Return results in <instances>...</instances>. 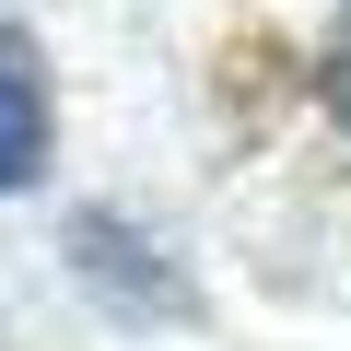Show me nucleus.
<instances>
[{
	"mask_svg": "<svg viewBox=\"0 0 351 351\" xmlns=\"http://www.w3.org/2000/svg\"><path fill=\"white\" fill-rule=\"evenodd\" d=\"M36 164H47V71H36V47L12 24H0V199H12Z\"/></svg>",
	"mask_w": 351,
	"mask_h": 351,
	"instance_id": "f257e3e1",
	"label": "nucleus"
},
{
	"mask_svg": "<svg viewBox=\"0 0 351 351\" xmlns=\"http://www.w3.org/2000/svg\"><path fill=\"white\" fill-rule=\"evenodd\" d=\"M316 94H328V117L351 129V12L328 24V59H316Z\"/></svg>",
	"mask_w": 351,
	"mask_h": 351,
	"instance_id": "f03ea898",
	"label": "nucleus"
}]
</instances>
